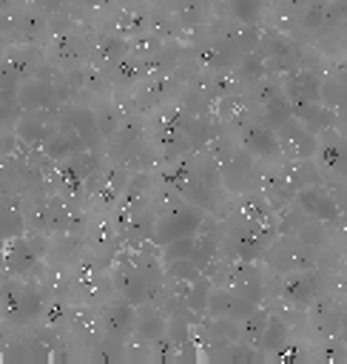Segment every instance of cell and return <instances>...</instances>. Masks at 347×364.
<instances>
[{
  "mask_svg": "<svg viewBox=\"0 0 347 364\" xmlns=\"http://www.w3.org/2000/svg\"><path fill=\"white\" fill-rule=\"evenodd\" d=\"M134 321H137V304L119 299V301H111V304L102 307V313H100V333L108 341L125 344L134 336Z\"/></svg>",
  "mask_w": 347,
  "mask_h": 364,
  "instance_id": "obj_11",
  "label": "cell"
},
{
  "mask_svg": "<svg viewBox=\"0 0 347 364\" xmlns=\"http://www.w3.org/2000/svg\"><path fill=\"white\" fill-rule=\"evenodd\" d=\"M256 307V301L245 299L242 293H236L230 284L228 287H210V296H208V313L213 318H230V321H239L245 318L250 310Z\"/></svg>",
  "mask_w": 347,
  "mask_h": 364,
  "instance_id": "obj_12",
  "label": "cell"
},
{
  "mask_svg": "<svg viewBox=\"0 0 347 364\" xmlns=\"http://www.w3.org/2000/svg\"><path fill=\"white\" fill-rule=\"evenodd\" d=\"M290 327H287V321L284 318H279V316H270L267 318V327H265V333H262V341H259V347L265 350V353H276V350H282L290 338Z\"/></svg>",
  "mask_w": 347,
  "mask_h": 364,
  "instance_id": "obj_28",
  "label": "cell"
},
{
  "mask_svg": "<svg viewBox=\"0 0 347 364\" xmlns=\"http://www.w3.org/2000/svg\"><path fill=\"white\" fill-rule=\"evenodd\" d=\"M262 111H259V122L262 125H267V128H279L284 119H290L293 117V102H290V97L282 91V94H276L273 100H267L265 105H259Z\"/></svg>",
  "mask_w": 347,
  "mask_h": 364,
  "instance_id": "obj_25",
  "label": "cell"
},
{
  "mask_svg": "<svg viewBox=\"0 0 347 364\" xmlns=\"http://www.w3.org/2000/svg\"><path fill=\"white\" fill-rule=\"evenodd\" d=\"M125 54H128V43L119 34H102L91 46V57L97 60V68H102V71H108L111 65H117Z\"/></svg>",
  "mask_w": 347,
  "mask_h": 364,
  "instance_id": "obj_23",
  "label": "cell"
},
{
  "mask_svg": "<svg viewBox=\"0 0 347 364\" xmlns=\"http://www.w3.org/2000/svg\"><path fill=\"white\" fill-rule=\"evenodd\" d=\"M313 162L327 182H347V131L341 128L321 131Z\"/></svg>",
  "mask_w": 347,
  "mask_h": 364,
  "instance_id": "obj_5",
  "label": "cell"
},
{
  "mask_svg": "<svg viewBox=\"0 0 347 364\" xmlns=\"http://www.w3.org/2000/svg\"><path fill=\"white\" fill-rule=\"evenodd\" d=\"M139 74H142V60H137V57H122L117 65H111L108 71H105V77L114 82V85H122V88H128V85H137V80H139Z\"/></svg>",
  "mask_w": 347,
  "mask_h": 364,
  "instance_id": "obj_26",
  "label": "cell"
},
{
  "mask_svg": "<svg viewBox=\"0 0 347 364\" xmlns=\"http://www.w3.org/2000/svg\"><path fill=\"white\" fill-rule=\"evenodd\" d=\"M287 3V9L293 11V14H299V11H304V9H310L313 3H319V0H284Z\"/></svg>",
  "mask_w": 347,
  "mask_h": 364,
  "instance_id": "obj_34",
  "label": "cell"
},
{
  "mask_svg": "<svg viewBox=\"0 0 347 364\" xmlns=\"http://www.w3.org/2000/svg\"><path fill=\"white\" fill-rule=\"evenodd\" d=\"M68 225H71V213H68L65 199L51 196V199H43L37 205V210H34V228L37 230L57 233V230H68Z\"/></svg>",
  "mask_w": 347,
  "mask_h": 364,
  "instance_id": "obj_17",
  "label": "cell"
},
{
  "mask_svg": "<svg viewBox=\"0 0 347 364\" xmlns=\"http://www.w3.org/2000/svg\"><path fill=\"white\" fill-rule=\"evenodd\" d=\"M31 3H37V6H43V9H46V6H48V9H57V6H63L65 0H31Z\"/></svg>",
  "mask_w": 347,
  "mask_h": 364,
  "instance_id": "obj_36",
  "label": "cell"
},
{
  "mask_svg": "<svg viewBox=\"0 0 347 364\" xmlns=\"http://www.w3.org/2000/svg\"><path fill=\"white\" fill-rule=\"evenodd\" d=\"M259 51L265 57L267 74H273V71L284 74V71H293L299 65V46H296V40L284 37L282 31H265L259 37Z\"/></svg>",
  "mask_w": 347,
  "mask_h": 364,
  "instance_id": "obj_9",
  "label": "cell"
},
{
  "mask_svg": "<svg viewBox=\"0 0 347 364\" xmlns=\"http://www.w3.org/2000/svg\"><path fill=\"white\" fill-rule=\"evenodd\" d=\"M54 82L48 77H23L14 100L20 105V111H40V108H51L54 105Z\"/></svg>",
  "mask_w": 347,
  "mask_h": 364,
  "instance_id": "obj_15",
  "label": "cell"
},
{
  "mask_svg": "<svg viewBox=\"0 0 347 364\" xmlns=\"http://www.w3.org/2000/svg\"><path fill=\"white\" fill-rule=\"evenodd\" d=\"M193 245H196V233H191V236H176V239L159 245V247H162V250H159L162 264H165V262H174V259H188V256L193 253Z\"/></svg>",
  "mask_w": 347,
  "mask_h": 364,
  "instance_id": "obj_31",
  "label": "cell"
},
{
  "mask_svg": "<svg viewBox=\"0 0 347 364\" xmlns=\"http://www.w3.org/2000/svg\"><path fill=\"white\" fill-rule=\"evenodd\" d=\"M60 125V117L51 114V108H40V111H23V117H17V134L23 142L28 145H43Z\"/></svg>",
  "mask_w": 347,
  "mask_h": 364,
  "instance_id": "obj_13",
  "label": "cell"
},
{
  "mask_svg": "<svg viewBox=\"0 0 347 364\" xmlns=\"http://www.w3.org/2000/svg\"><path fill=\"white\" fill-rule=\"evenodd\" d=\"M267 318H270V313H265V310L253 307L245 318H239V321H236L239 341H242V344H247V347H259L262 333H265V327H267Z\"/></svg>",
  "mask_w": 347,
  "mask_h": 364,
  "instance_id": "obj_24",
  "label": "cell"
},
{
  "mask_svg": "<svg viewBox=\"0 0 347 364\" xmlns=\"http://www.w3.org/2000/svg\"><path fill=\"white\" fill-rule=\"evenodd\" d=\"M77 3H82V6H97V3H102V0H77Z\"/></svg>",
  "mask_w": 347,
  "mask_h": 364,
  "instance_id": "obj_37",
  "label": "cell"
},
{
  "mask_svg": "<svg viewBox=\"0 0 347 364\" xmlns=\"http://www.w3.org/2000/svg\"><path fill=\"white\" fill-rule=\"evenodd\" d=\"M293 202H296V208H299L304 216L319 219L321 225L341 222V208H338V202H336L330 185H321V179H319V182H310V185H304V188H299V191L293 193Z\"/></svg>",
  "mask_w": 347,
  "mask_h": 364,
  "instance_id": "obj_6",
  "label": "cell"
},
{
  "mask_svg": "<svg viewBox=\"0 0 347 364\" xmlns=\"http://www.w3.org/2000/svg\"><path fill=\"white\" fill-rule=\"evenodd\" d=\"M239 142L242 148L256 156V159H267V156H276L279 154V142H276V131L262 125L259 119L256 122H245L242 131H239Z\"/></svg>",
  "mask_w": 347,
  "mask_h": 364,
  "instance_id": "obj_16",
  "label": "cell"
},
{
  "mask_svg": "<svg viewBox=\"0 0 347 364\" xmlns=\"http://www.w3.org/2000/svg\"><path fill=\"white\" fill-rule=\"evenodd\" d=\"M338 338H341V344H344V350H347V307L341 304V321H338V333H336Z\"/></svg>",
  "mask_w": 347,
  "mask_h": 364,
  "instance_id": "obj_35",
  "label": "cell"
},
{
  "mask_svg": "<svg viewBox=\"0 0 347 364\" xmlns=\"http://www.w3.org/2000/svg\"><path fill=\"white\" fill-rule=\"evenodd\" d=\"M63 122L85 142V148H91V145H97L100 142V122H97V114L91 111V108H82V105H74V108H68L65 111V117H63Z\"/></svg>",
  "mask_w": 347,
  "mask_h": 364,
  "instance_id": "obj_21",
  "label": "cell"
},
{
  "mask_svg": "<svg viewBox=\"0 0 347 364\" xmlns=\"http://www.w3.org/2000/svg\"><path fill=\"white\" fill-rule=\"evenodd\" d=\"M262 0H228V11L242 26H256L262 17Z\"/></svg>",
  "mask_w": 347,
  "mask_h": 364,
  "instance_id": "obj_29",
  "label": "cell"
},
{
  "mask_svg": "<svg viewBox=\"0 0 347 364\" xmlns=\"http://www.w3.org/2000/svg\"><path fill=\"white\" fill-rule=\"evenodd\" d=\"M333 114H336V128L347 131V94L333 105Z\"/></svg>",
  "mask_w": 347,
  "mask_h": 364,
  "instance_id": "obj_33",
  "label": "cell"
},
{
  "mask_svg": "<svg viewBox=\"0 0 347 364\" xmlns=\"http://www.w3.org/2000/svg\"><path fill=\"white\" fill-rule=\"evenodd\" d=\"M165 324H168L165 313H162L156 304L145 301V304H139V310H137V321H134V338H139L142 344H151L154 338L165 336Z\"/></svg>",
  "mask_w": 347,
  "mask_h": 364,
  "instance_id": "obj_20",
  "label": "cell"
},
{
  "mask_svg": "<svg viewBox=\"0 0 347 364\" xmlns=\"http://www.w3.org/2000/svg\"><path fill=\"white\" fill-rule=\"evenodd\" d=\"M208 296H210V279L199 273L193 282H188V290H185L182 301L188 304V310H191V313L205 316V310H208Z\"/></svg>",
  "mask_w": 347,
  "mask_h": 364,
  "instance_id": "obj_27",
  "label": "cell"
},
{
  "mask_svg": "<svg viewBox=\"0 0 347 364\" xmlns=\"http://www.w3.org/2000/svg\"><path fill=\"white\" fill-rule=\"evenodd\" d=\"M111 290L131 301V304H145L148 301V282L142 276V270L134 264L131 256H119L117 264H114V273H111Z\"/></svg>",
  "mask_w": 347,
  "mask_h": 364,
  "instance_id": "obj_10",
  "label": "cell"
},
{
  "mask_svg": "<svg viewBox=\"0 0 347 364\" xmlns=\"http://www.w3.org/2000/svg\"><path fill=\"white\" fill-rule=\"evenodd\" d=\"M230 287L236 293H242L245 299L250 301H262V293H265V282H262V273L250 264V262H242L236 259V264L230 267Z\"/></svg>",
  "mask_w": 347,
  "mask_h": 364,
  "instance_id": "obj_18",
  "label": "cell"
},
{
  "mask_svg": "<svg viewBox=\"0 0 347 364\" xmlns=\"http://www.w3.org/2000/svg\"><path fill=\"white\" fill-rule=\"evenodd\" d=\"M43 256H46V242L40 236L17 233L0 245V264L9 276H17V279H28L43 264Z\"/></svg>",
  "mask_w": 347,
  "mask_h": 364,
  "instance_id": "obj_4",
  "label": "cell"
},
{
  "mask_svg": "<svg viewBox=\"0 0 347 364\" xmlns=\"http://www.w3.org/2000/svg\"><path fill=\"white\" fill-rule=\"evenodd\" d=\"M23 77H26V74H23L9 57H3V60H0V97L14 100V94H17L20 82H23Z\"/></svg>",
  "mask_w": 347,
  "mask_h": 364,
  "instance_id": "obj_30",
  "label": "cell"
},
{
  "mask_svg": "<svg viewBox=\"0 0 347 364\" xmlns=\"http://www.w3.org/2000/svg\"><path fill=\"white\" fill-rule=\"evenodd\" d=\"M279 296L293 310H307L319 299V267L310 270H287L279 282Z\"/></svg>",
  "mask_w": 347,
  "mask_h": 364,
  "instance_id": "obj_7",
  "label": "cell"
},
{
  "mask_svg": "<svg viewBox=\"0 0 347 364\" xmlns=\"http://www.w3.org/2000/svg\"><path fill=\"white\" fill-rule=\"evenodd\" d=\"M46 304V293L17 276H9L0 284V318L11 321V324H31L40 318Z\"/></svg>",
  "mask_w": 347,
  "mask_h": 364,
  "instance_id": "obj_1",
  "label": "cell"
},
{
  "mask_svg": "<svg viewBox=\"0 0 347 364\" xmlns=\"http://www.w3.org/2000/svg\"><path fill=\"white\" fill-rule=\"evenodd\" d=\"M319 247L304 245L296 233H284V236H273V242L262 250V256L267 259V264L276 273H287V270H310L319 267Z\"/></svg>",
  "mask_w": 347,
  "mask_h": 364,
  "instance_id": "obj_3",
  "label": "cell"
},
{
  "mask_svg": "<svg viewBox=\"0 0 347 364\" xmlns=\"http://www.w3.org/2000/svg\"><path fill=\"white\" fill-rule=\"evenodd\" d=\"M276 142L287 159H313L319 134H313L301 119L290 117L276 128Z\"/></svg>",
  "mask_w": 347,
  "mask_h": 364,
  "instance_id": "obj_8",
  "label": "cell"
},
{
  "mask_svg": "<svg viewBox=\"0 0 347 364\" xmlns=\"http://www.w3.org/2000/svg\"><path fill=\"white\" fill-rule=\"evenodd\" d=\"M293 117L301 119L313 134L336 128V114L324 102H293Z\"/></svg>",
  "mask_w": 347,
  "mask_h": 364,
  "instance_id": "obj_22",
  "label": "cell"
},
{
  "mask_svg": "<svg viewBox=\"0 0 347 364\" xmlns=\"http://www.w3.org/2000/svg\"><path fill=\"white\" fill-rule=\"evenodd\" d=\"M162 270H165V273H168L174 282H185V284H188V282H193V279L202 273V270H199V264H196L191 256H188V259H174V262H165V267H162Z\"/></svg>",
  "mask_w": 347,
  "mask_h": 364,
  "instance_id": "obj_32",
  "label": "cell"
},
{
  "mask_svg": "<svg viewBox=\"0 0 347 364\" xmlns=\"http://www.w3.org/2000/svg\"><path fill=\"white\" fill-rule=\"evenodd\" d=\"M310 327L319 338H327V336H336L338 333V321H341V304L333 301V299H316L310 307Z\"/></svg>",
  "mask_w": 347,
  "mask_h": 364,
  "instance_id": "obj_19",
  "label": "cell"
},
{
  "mask_svg": "<svg viewBox=\"0 0 347 364\" xmlns=\"http://www.w3.org/2000/svg\"><path fill=\"white\" fill-rule=\"evenodd\" d=\"M282 91L290 102H321V77L310 68H293L282 80Z\"/></svg>",
  "mask_w": 347,
  "mask_h": 364,
  "instance_id": "obj_14",
  "label": "cell"
},
{
  "mask_svg": "<svg viewBox=\"0 0 347 364\" xmlns=\"http://www.w3.org/2000/svg\"><path fill=\"white\" fill-rule=\"evenodd\" d=\"M205 222V208L196 205V202H188V199H174L171 205L162 208V213L154 219V228H151V242L154 245H165L176 236H191V233H199Z\"/></svg>",
  "mask_w": 347,
  "mask_h": 364,
  "instance_id": "obj_2",
  "label": "cell"
}]
</instances>
